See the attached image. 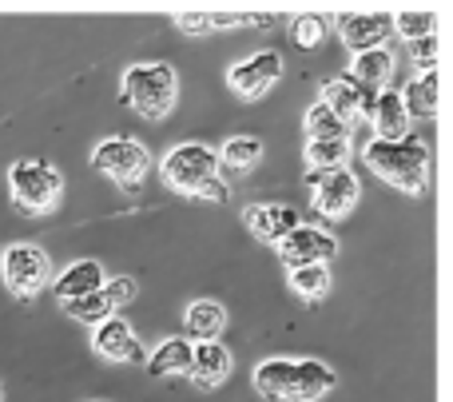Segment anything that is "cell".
<instances>
[{"instance_id": "20", "label": "cell", "mask_w": 453, "mask_h": 402, "mask_svg": "<svg viewBox=\"0 0 453 402\" xmlns=\"http://www.w3.org/2000/svg\"><path fill=\"white\" fill-rule=\"evenodd\" d=\"M191 355H196L191 339H167V343H159L143 363H148L151 379H164V375H188L191 371Z\"/></svg>"}, {"instance_id": "15", "label": "cell", "mask_w": 453, "mask_h": 402, "mask_svg": "<svg viewBox=\"0 0 453 402\" xmlns=\"http://www.w3.org/2000/svg\"><path fill=\"white\" fill-rule=\"evenodd\" d=\"M231 371H234L231 351L215 339V343H199V347H196L188 375H191V383H196L199 390H215V387H223V383L231 379Z\"/></svg>"}, {"instance_id": "9", "label": "cell", "mask_w": 453, "mask_h": 402, "mask_svg": "<svg viewBox=\"0 0 453 402\" xmlns=\"http://www.w3.org/2000/svg\"><path fill=\"white\" fill-rule=\"evenodd\" d=\"M279 76H282V56L266 48V52H255V56H247V60L231 64L226 84H231V92L242 96V100H258Z\"/></svg>"}, {"instance_id": "27", "label": "cell", "mask_w": 453, "mask_h": 402, "mask_svg": "<svg viewBox=\"0 0 453 402\" xmlns=\"http://www.w3.org/2000/svg\"><path fill=\"white\" fill-rule=\"evenodd\" d=\"M390 28L414 44V40H422V36H434V12L430 8H402V12L390 16Z\"/></svg>"}, {"instance_id": "2", "label": "cell", "mask_w": 453, "mask_h": 402, "mask_svg": "<svg viewBox=\"0 0 453 402\" xmlns=\"http://www.w3.org/2000/svg\"><path fill=\"white\" fill-rule=\"evenodd\" d=\"M362 156H366L370 172H378L386 183L410 191V196H422L426 183H430V148L414 135H406V140H370Z\"/></svg>"}, {"instance_id": "3", "label": "cell", "mask_w": 453, "mask_h": 402, "mask_svg": "<svg viewBox=\"0 0 453 402\" xmlns=\"http://www.w3.org/2000/svg\"><path fill=\"white\" fill-rule=\"evenodd\" d=\"M164 183L183 196H199V199H215L223 204L226 188L219 183V156L207 143H180L164 156Z\"/></svg>"}, {"instance_id": "18", "label": "cell", "mask_w": 453, "mask_h": 402, "mask_svg": "<svg viewBox=\"0 0 453 402\" xmlns=\"http://www.w3.org/2000/svg\"><path fill=\"white\" fill-rule=\"evenodd\" d=\"M100 287H104V267L96 259H80L56 279V299L72 303V299H84V295L100 291Z\"/></svg>"}, {"instance_id": "19", "label": "cell", "mask_w": 453, "mask_h": 402, "mask_svg": "<svg viewBox=\"0 0 453 402\" xmlns=\"http://www.w3.org/2000/svg\"><path fill=\"white\" fill-rule=\"evenodd\" d=\"M223 327H226V311L211 299H199L183 311V331H188V339H196V343H215Z\"/></svg>"}, {"instance_id": "22", "label": "cell", "mask_w": 453, "mask_h": 402, "mask_svg": "<svg viewBox=\"0 0 453 402\" xmlns=\"http://www.w3.org/2000/svg\"><path fill=\"white\" fill-rule=\"evenodd\" d=\"M215 156H219V167L226 164L231 172H250V167L263 159V140H255V135H234Z\"/></svg>"}, {"instance_id": "14", "label": "cell", "mask_w": 453, "mask_h": 402, "mask_svg": "<svg viewBox=\"0 0 453 402\" xmlns=\"http://www.w3.org/2000/svg\"><path fill=\"white\" fill-rule=\"evenodd\" d=\"M242 223L250 228V236H258V239L279 247L282 239L298 228V212L287 204H250L247 212H242Z\"/></svg>"}, {"instance_id": "26", "label": "cell", "mask_w": 453, "mask_h": 402, "mask_svg": "<svg viewBox=\"0 0 453 402\" xmlns=\"http://www.w3.org/2000/svg\"><path fill=\"white\" fill-rule=\"evenodd\" d=\"M290 287L303 295L306 303H319L322 295L330 291V271L322 263H311V267H295L290 271Z\"/></svg>"}, {"instance_id": "10", "label": "cell", "mask_w": 453, "mask_h": 402, "mask_svg": "<svg viewBox=\"0 0 453 402\" xmlns=\"http://www.w3.org/2000/svg\"><path fill=\"white\" fill-rule=\"evenodd\" d=\"M279 255L290 271L311 267V263H322V267H326V263L338 255V239L326 236L322 228H303V223H298V228L279 244Z\"/></svg>"}, {"instance_id": "16", "label": "cell", "mask_w": 453, "mask_h": 402, "mask_svg": "<svg viewBox=\"0 0 453 402\" xmlns=\"http://www.w3.org/2000/svg\"><path fill=\"white\" fill-rule=\"evenodd\" d=\"M319 104H326V108L334 112V116L342 120L346 128L358 124L362 116H370V108H366V100H362V92H358V88H354L346 76L326 80V84H322V100H319Z\"/></svg>"}, {"instance_id": "6", "label": "cell", "mask_w": 453, "mask_h": 402, "mask_svg": "<svg viewBox=\"0 0 453 402\" xmlns=\"http://www.w3.org/2000/svg\"><path fill=\"white\" fill-rule=\"evenodd\" d=\"M92 167H96V172H104L108 180H116L124 191H135L143 183V175H148L151 156H148V148H143V143L127 140V135H111V140L96 143Z\"/></svg>"}, {"instance_id": "31", "label": "cell", "mask_w": 453, "mask_h": 402, "mask_svg": "<svg viewBox=\"0 0 453 402\" xmlns=\"http://www.w3.org/2000/svg\"><path fill=\"white\" fill-rule=\"evenodd\" d=\"M410 52H414V64L422 72H438V36H422L410 44Z\"/></svg>"}, {"instance_id": "13", "label": "cell", "mask_w": 453, "mask_h": 402, "mask_svg": "<svg viewBox=\"0 0 453 402\" xmlns=\"http://www.w3.org/2000/svg\"><path fill=\"white\" fill-rule=\"evenodd\" d=\"M92 347H96V355H104L108 363H143V359H148L140 347V339H135V331L119 315L104 319V323L96 327Z\"/></svg>"}, {"instance_id": "11", "label": "cell", "mask_w": 453, "mask_h": 402, "mask_svg": "<svg viewBox=\"0 0 453 402\" xmlns=\"http://www.w3.org/2000/svg\"><path fill=\"white\" fill-rule=\"evenodd\" d=\"M334 28L354 56L370 52V48H386V40H390V32H394L390 12H338Z\"/></svg>"}, {"instance_id": "5", "label": "cell", "mask_w": 453, "mask_h": 402, "mask_svg": "<svg viewBox=\"0 0 453 402\" xmlns=\"http://www.w3.org/2000/svg\"><path fill=\"white\" fill-rule=\"evenodd\" d=\"M8 188H12V199L20 204V212L44 215V212H52L56 199H60L64 180L44 159H16L12 172H8Z\"/></svg>"}, {"instance_id": "28", "label": "cell", "mask_w": 453, "mask_h": 402, "mask_svg": "<svg viewBox=\"0 0 453 402\" xmlns=\"http://www.w3.org/2000/svg\"><path fill=\"white\" fill-rule=\"evenodd\" d=\"M290 36H295V44L298 48H319L322 44V36H326V16H319V12H303V16H295V24H290Z\"/></svg>"}, {"instance_id": "1", "label": "cell", "mask_w": 453, "mask_h": 402, "mask_svg": "<svg viewBox=\"0 0 453 402\" xmlns=\"http://www.w3.org/2000/svg\"><path fill=\"white\" fill-rule=\"evenodd\" d=\"M338 375L319 359H266L255 367V387L271 402H314L330 395Z\"/></svg>"}, {"instance_id": "24", "label": "cell", "mask_w": 453, "mask_h": 402, "mask_svg": "<svg viewBox=\"0 0 453 402\" xmlns=\"http://www.w3.org/2000/svg\"><path fill=\"white\" fill-rule=\"evenodd\" d=\"M306 135H311V140H350V128H346L326 104H311V108H306Z\"/></svg>"}, {"instance_id": "32", "label": "cell", "mask_w": 453, "mask_h": 402, "mask_svg": "<svg viewBox=\"0 0 453 402\" xmlns=\"http://www.w3.org/2000/svg\"><path fill=\"white\" fill-rule=\"evenodd\" d=\"M104 291L111 295V303H116V307H124V303L135 299V279H108V283H104Z\"/></svg>"}, {"instance_id": "17", "label": "cell", "mask_w": 453, "mask_h": 402, "mask_svg": "<svg viewBox=\"0 0 453 402\" xmlns=\"http://www.w3.org/2000/svg\"><path fill=\"white\" fill-rule=\"evenodd\" d=\"M370 120H374L378 140H406V135H410V116H406V108H402V96L394 92V88L378 92L374 108H370Z\"/></svg>"}, {"instance_id": "7", "label": "cell", "mask_w": 453, "mask_h": 402, "mask_svg": "<svg viewBox=\"0 0 453 402\" xmlns=\"http://www.w3.org/2000/svg\"><path fill=\"white\" fill-rule=\"evenodd\" d=\"M0 271H4V283L16 299L40 295L48 287V279H52V263L36 244H12L4 251V259H0Z\"/></svg>"}, {"instance_id": "8", "label": "cell", "mask_w": 453, "mask_h": 402, "mask_svg": "<svg viewBox=\"0 0 453 402\" xmlns=\"http://www.w3.org/2000/svg\"><path fill=\"white\" fill-rule=\"evenodd\" d=\"M306 188H311L314 212L326 215V220H338V215L354 212L362 188L358 175L346 172V167H322V172H306Z\"/></svg>"}, {"instance_id": "25", "label": "cell", "mask_w": 453, "mask_h": 402, "mask_svg": "<svg viewBox=\"0 0 453 402\" xmlns=\"http://www.w3.org/2000/svg\"><path fill=\"white\" fill-rule=\"evenodd\" d=\"M350 156V140H306V167L322 172V167H346Z\"/></svg>"}, {"instance_id": "21", "label": "cell", "mask_w": 453, "mask_h": 402, "mask_svg": "<svg viewBox=\"0 0 453 402\" xmlns=\"http://www.w3.org/2000/svg\"><path fill=\"white\" fill-rule=\"evenodd\" d=\"M402 108H406V116H434L438 112V72H426L422 80H414V84L402 92Z\"/></svg>"}, {"instance_id": "12", "label": "cell", "mask_w": 453, "mask_h": 402, "mask_svg": "<svg viewBox=\"0 0 453 402\" xmlns=\"http://www.w3.org/2000/svg\"><path fill=\"white\" fill-rule=\"evenodd\" d=\"M394 76V52L390 48H370V52H358L350 64V84L362 92V100H366V108H374L378 92H386V84H390Z\"/></svg>"}, {"instance_id": "29", "label": "cell", "mask_w": 453, "mask_h": 402, "mask_svg": "<svg viewBox=\"0 0 453 402\" xmlns=\"http://www.w3.org/2000/svg\"><path fill=\"white\" fill-rule=\"evenodd\" d=\"M211 28H242V24H271V12H255V8H211Z\"/></svg>"}, {"instance_id": "23", "label": "cell", "mask_w": 453, "mask_h": 402, "mask_svg": "<svg viewBox=\"0 0 453 402\" xmlns=\"http://www.w3.org/2000/svg\"><path fill=\"white\" fill-rule=\"evenodd\" d=\"M64 311H68L72 319H80V323H88V327H100L104 319H111L116 315V303H111V295L104 291H92V295H84V299H72V303H60Z\"/></svg>"}, {"instance_id": "4", "label": "cell", "mask_w": 453, "mask_h": 402, "mask_svg": "<svg viewBox=\"0 0 453 402\" xmlns=\"http://www.w3.org/2000/svg\"><path fill=\"white\" fill-rule=\"evenodd\" d=\"M175 96H180V76L167 64H132L124 72V104L143 120H164L175 108Z\"/></svg>"}, {"instance_id": "30", "label": "cell", "mask_w": 453, "mask_h": 402, "mask_svg": "<svg viewBox=\"0 0 453 402\" xmlns=\"http://www.w3.org/2000/svg\"><path fill=\"white\" fill-rule=\"evenodd\" d=\"M175 28L188 32V36H203V32H211V16H207V8H180Z\"/></svg>"}]
</instances>
